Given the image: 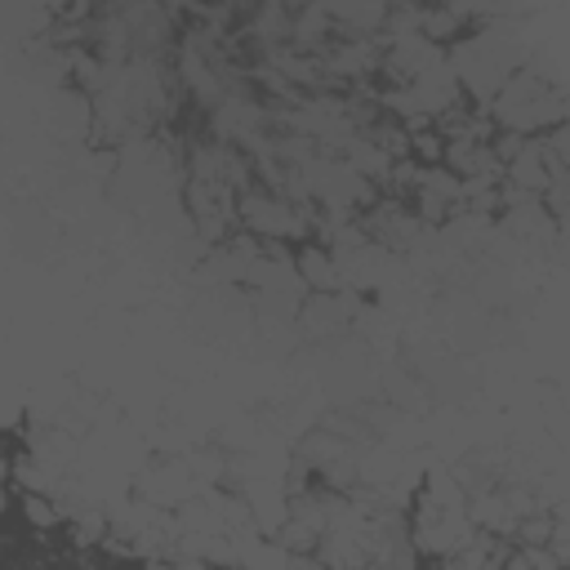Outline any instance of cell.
Returning a JSON list of instances; mask_svg holds the SVG:
<instances>
[{"label": "cell", "mask_w": 570, "mask_h": 570, "mask_svg": "<svg viewBox=\"0 0 570 570\" xmlns=\"http://www.w3.org/2000/svg\"><path fill=\"white\" fill-rule=\"evenodd\" d=\"M4 485H9V454H4V441H0V512H4Z\"/></svg>", "instance_id": "4"}, {"label": "cell", "mask_w": 570, "mask_h": 570, "mask_svg": "<svg viewBox=\"0 0 570 570\" xmlns=\"http://www.w3.org/2000/svg\"><path fill=\"white\" fill-rule=\"evenodd\" d=\"M521 62L525 49L512 31H472L445 49V67L454 71L459 89H468L481 102H490L508 85V76L521 71Z\"/></svg>", "instance_id": "1"}, {"label": "cell", "mask_w": 570, "mask_h": 570, "mask_svg": "<svg viewBox=\"0 0 570 570\" xmlns=\"http://www.w3.org/2000/svg\"><path fill=\"white\" fill-rule=\"evenodd\" d=\"M236 214L245 218V227L263 240H294L307 232V214H298V205L285 200V191H263L249 187L236 196Z\"/></svg>", "instance_id": "3"}, {"label": "cell", "mask_w": 570, "mask_h": 570, "mask_svg": "<svg viewBox=\"0 0 570 570\" xmlns=\"http://www.w3.org/2000/svg\"><path fill=\"white\" fill-rule=\"evenodd\" d=\"M490 120H494L503 134L539 138V134H548V129H561V120H566V94H561V85H552L548 76L521 67V71L508 76V85L490 98Z\"/></svg>", "instance_id": "2"}]
</instances>
